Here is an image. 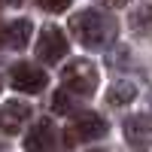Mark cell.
Wrapping results in <instances>:
<instances>
[{"label": "cell", "mask_w": 152, "mask_h": 152, "mask_svg": "<svg viewBox=\"0 0 152 152\" xmlns=\"http://www.w3.org/2000/svg\"><path fill=\"white\" fill-rule=\"evenodd\" d=\"M125 140H128L134 149H149L152 146V122L146 116H131L125 119Z\"/></svg>", "instance_id": "cell-8"}, {"label": "cell", "mask_w": 152, "mask_h": 152, "mask_svg": "<svg viewBox=\"0 0 152 152\" xmlns=\"http://www.w3.org/2000/svg\"><path fill=\"white\" fill-rule=\"evenodd\" d=\"M61 82H64V88L70 94L88 97V94H94V88H97V67L88 58H73L70 64L61 70Z\"/></svg>", "instance_id": "cell-2"}, {"label": "cell", "mask_w": 152, "mask_h": 152, "mask_svg": "<svg viewBox=\"0 0 152 152\" xmlns=\"http://www.w3.org/2000/svg\"><path fill=\"white\" fill-rule=\"evenodd\" d=\"M18 3H24V0H12V6H18Z\"/></svg>", "instance_id": "cell-17"}, {"label": "cell", "mask_w": 152, "mask_h": 152, "mask_svg": "<svg viewBox=\"0 0 152 152\" xmlns=\"http://www.w3.org/2000/svg\"><path fill=\"white\" fill-rule=\"evenodd\" d=\"M73 0H37V6L46 9V12H64Z\"/></svg>", "instance_id": "cell-13"}, {"label": "cell", "mask_w": 152, "mask_h": 152, "mask_svg": "<svg viewBox=\"0 0 152 152\" xmlns=\"http://www.w3.org/2000/svg\"><path fill=\"white\" fill-rule=\"evenodd\" d=\"M91 152H107V149H91Z\"/></svg>", "instance_id": "cell-18"}, {"label": "cell", "mask_w": 152, "mask_h": 152, "mask_svg": "<svg viewBox=\"0 0 152 152\" xmlns=\"http://www.w3.org/2000/svg\"><path fill=\"white\" fill-rule=\"evenodd\" d=\"M67 55V37L58 24H46L40 40H37V58L43 64H58L61 58Z\"/></svg>", "instance_id": "cell-3"}, {"label": "cell", "mask_w": 152, "mask_h": 152, "mask_svg": "<svg viewBox=\"0 0 152 152\" xmlns=\"http://www.w3.org/2000/svg\"><path fill=\"white\" fill-rule=\"evenodd\" d=\"M0 46H6V24L0 21Z\"/></svg>", "instance_id": "cell-15"}, {"label": "cell", "mask_w": 152, "mask_h": 152, "mask_svg": "<svg viewBox=\"0 0 152 152\" xmlns=\"http://www.w3.org/2000/svg\"><path fill=\"white\" fill-rule=\"evenodd\" d=\"M131 28L143 37H152V3H143L140 9H134L131 15Z\"/></svg>", "instance_id": "cell-11"}, {"label": "cell", "mask_w": 152, "mask_h": 152, "mask_svg": "<svg viewBox=\"0 0 152 152\" xmlns=\"http://www.w3.org/2000/svg\"><path fill=\"white\" fill-rule=\"evenodd\" d=\"M116 21L100 9H82L70 18V34L79 40L85 49H104L116 40Z\"/></svg>", "instance_id": "cell-1"}, {"label": "cell", "mask_w": 152, "mask_h": 152, "mask_svg": "<svg viewBox=\"0 0 152 152\" xmlns=\"http://www.w3.org/2000/svg\"><path fill=\"white\" fill-rule=\"evenodd\" d=\"M100 3H107L113 9H122V6H128V0H100Z\"/></svg>", "instance_id": "cell-14"}, {"label": "cell", "mask_w": 152, "mask_h": 152, "mask_svg": "<svg viewBox=\"0 0 152 152\" xmlns=\"http://www.w3.org/2000/svg\"><path fill=\"white\" fill-rule=\"evenodd\" d=\"M0 88H3V82H0Z\"/></svg>", "instance_id": "cell-19"}, {"label": "cell", "mask_w": 152, "mask_h": 152, "mask_svg": "<svg viewBox=\"0 0 152 152\" xmlns=\"http://www.w3.org/2000/svg\"><path fill=\"white\" fill-rule=\"evenodd\" d=\"M55 140H58V131L49 119H40L34 125V131L24 137V149L28 152H52L55 149Z\"/></svg>", "instance_id": "cell-6"}, {"label": "cell", "mask_w": 152, "mask_h": 152, "mask_svg": "<svg viewBox=\"0 0 152 152\" xmlns=\"http://www.w3.org/2000/svg\"><path fill=\"white\" fill-rule=\"evenodd\" d=\"M31 34H34V24L28 21V18H18V21H9L6 24V46L9 49H24L28 46V40H31Z\"/></svg>", "instance_id": "cell-9"}, {"label": "cell", "mask_w": 152, "mask_h": 152, "mask_svg": "<svg viewBox=\"0 0 152 152\" xmlns=\"http://www.w3.org/2000/svg\"><path fill=\"white\" fill-rule=\"evenodd\" d=\"M134 97H137L134 82H113L110 91H107V104L110 107H125V104H131Z\"/></svg>", "instance_id": "cell-10"}, {"label": "cell", "mask_w": 152, "mask_h": 152, "mask_svg": "<svg viewBox=\"0 0 152 152\" xmlns=\"http://www.w3.org/2000/svg\"><path fill=\"white\" fill-rule=\"evenodd\" d=\"M107 134V122L97 116V113H79L70 128H67V143H76V140H100Z\"/></svg>", "instance_id": "cell-4"}, {"label": "cell", "mask_w": 152, "mask_h": 152, "mask_svg": "<svg viewBox=\"0 0 152 152\" xmlns=\"http://www.w3.org/2000/svg\"><path fill=\"white\" fill-rule=\"evenodd\" d=\"M9 82H12V88H18L24 94H37L46 88V73L37 64H15L9 73Z\"/></svg>", "instance_id": "cell-5"}, {"label": "cell", "mask_w": 152, "mask_h": 152, "mask_svg": "<svg viewBox=\"0 0 152 152\" xmlns=\"http://www.w3.org/2000/svg\"><path fill=\"white\" fill-rule=\"evenodd\" d=\"M52 110H55V113H70V110H73L67 88H64V91H55V97H52Z\"/></svg>", "instance_id": "cell-12"}, {"label": "cell", "mask_w": 152, "mask_h": 152, "mask_svg": "<svg viewBox=\"0 0 152 152\" xmlns=\"http://www.w3.org/2000/svg\"><path fill=\"white\" fill-rule=\"evenodd\" d=\"M6 3H12V0H0V9H3V6H6Z\"/></svg>", "instance_id": "cell-16"}, {"label": "cell", "mask_w": 152, "mask_h": 152, "mask_svg": "<svg viewBox=\"0 0 152 152\" xmlns=\"http://www.w3.org/2000/svg\"><path fill=\"white\" fill-rule=\"evenodd\" d=\"M28 119H31V107L24 104V100H9L6 107H0V131L3 134L21 131Z\"/></svg>", "instance_id": "cell-7"}]
</instances>
